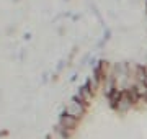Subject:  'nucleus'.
I'll use <instances>...</instances> for the list:
<instances>
[{"label": "nucleus", "instance_id": "7ed1b4c3", "mask_svg": "<svg viewBox=\"0 0 147 139\" xmlns=\"http://www.w3.org/2000/svg\"><path fill=\"white\" fill-rule=\"evenodd\" d=\"M47 139H65V138H64V136H61V134H59L56 129H54L53 133L49 134V138H47Z\"/></svg>", "mask_w": 147, "mask_h": 139}, {"label": "nucleus", "instance_id": "f03ea898", "mask_svg": "<svg viewBox=\"0 0 147 139\" xmlns=\"http://www.w3.org/2000/svg\"><path fill=\"white\" fill-rule=\"evenodd\" d=\"M84 113H85V107L82 105V103L77 102L75 98L65 107V115L75 118V119H80V118L84 116Z\"/></svg>", "mask_w": 147, "mask_h": 139}, {"label": "nucleus", "instance_id": "f257e3e1", "mask_svg": "<svg viewBox=\"0 0 147 139\" xmlns=\"http://www.w3.org/2000/svg\"><path fill=\"white\" fill-rule=\"evenodd\" d=\"M77 123H79V119H75V118L69 116V115L64 113L62 116H61V119H59L57 126H56V131H57L61 136H64V138L67 139V138L72 136L74 129L77 128Z\"/></svg>", "mask_w": 147, "mask_h": 139}]
</instances>
